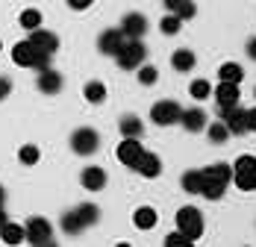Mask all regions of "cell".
Listing matches in <instances>:
<instances>
[{
  "instance_id": "cell-1",
  "label": "cell",
  "mask_w": 256,
  "mask_h": 247,
  "mask_svg": "<svg viewBox=\"0 0 256 247\" xmlns=\"http://www.w3.org/2000/svg\"><path fill=\"white\" fill-rule=\"evenodd\" d=\"M200 174H204L200 194H204L206 200H221V198H224V192H227V186H230V180H232V168H230V165L218 162V165L204 168Z\"/></svg>"
},
{
  "instance_id": "cell-2",
  "label": "cell",
  "mask_w": 256,
  "mask_h": 247,
  "mask_svg": "<svg viewBox=\"0 0 256 247\" xmlns=\"http://www.w3.org/2000/svg\"><path fill=\"white\" fill-rule=\"evenodd\" d=\"M115 59H118V65H121L124 71H136L138 65H144V59H148V48L142 44V38H127L124 48L115 53Z\"/></svg>"
},
{
  "instance_id": "cell-3",
  "label": "cell",
  "mask_w": 256,
  "mask_h": 247,
  "mask_svg": "<svg viewBox=\"0 0 256 247\" xmlns=\"http://www.w3.org/2000/svg\"><path fill=\"white\" fill-rule=\"evenodd\" d=\"M177 230L186 232L192 242H198V238L204 236V215H200L194 206H182V209H177Z\"/></svg>"
},
{
  "instance_id": "cell-4",
  "label": "cell",
  "mask_w": 256,
  "mask_h": 247,
  "mask_svg": "<svg viewBox=\"0 0 256 247\" xmlns=\"http://www.w3.org/2000/svg\"><path fill=\"white\" fill-rule=\"evenodd\" d=\"M24 232H26V242L36 244V247L53 244V226H50L48 218H30L26 226H24Z\"/></svg>"
},
{
  "instance_id": "cell-5",
  "label": "cell",
  "mask_w": 256,
  "mask_h": 247,
  "mask_svg": "<svg viewBox=\"0 0 256 247\" xmlns=\"http://www.w3.org/2000/svg\"><path fill=\"white\" fill-rule=\"evenodd\" d=\"M71 148L77 156H92V153H98L100 148V136H98V130H92V126H80L77 132L71 136Z\"/></svg>"
},
{
  "instance_id": "cell-6",
  "label": "cell",
  "mask_w": 256,
  "mask_h": 247,
  "mask_svg": "<svg viewBox=\"0 0 256 247\" xmlns=\"http://www.w3.org/2000/svg\"><path fill=\"white\" fill-rule=\"evenodd\" d=\"M180 103L177 100H156L154 109H150V121L159 124V126H171V124L180 121Z\"/></svg>"
},
{
  "instance_id": "cell-7",
  "label": "cell",
  "mask_w": 256,
  "mask_h": 247,
  "mask_svg": "<svg viewBox=\"0 0 256 247\" xmlns=\"http://www.w3.org/2000/svg\"><path fill=\"white\" fill-rule=\"evenodd\" d=\"M115 156H118V162L121 165H127L136 171V165H138V159L144 156V148H142V142L138 138H121V144L115 150Z\"/></svg>"
},
{
  "instance_id": "cell-8",
  "label": "cell",
  "mask_w": 256,
  "mask_h": 247,
  "mask_svg": "<svg viewBox=\"0 0 256 247\" xmlns=\"http://www.w3.org/2000/svg\"><path fill=\"white\" fill-rule=\"evenodd\" d=\"M221 121L227 124L230 136H244L248 132V124H244V109L236 103V106H224L221 109Z\"/></svg>"
},
{
  "instance_id": "cell-9",
  "label": "cell",
  "mask_w": 256,
  "mask_h": 247,
  "mask_svg": "<svg viewBox=\"0 0 256 247\" xmlns=\"http://www.w3.org/2000/svg\"><path fill=\"white\" fill-rule=\"evenodd\" d=\"M30 44L36 50H44V53H56L59 50V38H56V32H50V30L36 26V30H30Z\"/></svg>"
},
{
  "instance_id": "cell-10",
  "label": "cell",
  "mask_w": 256,
  "mask_h": 247,
  "mask_svg": "<svg viewBox=\"0 0 256 247\" xmlns=\"http://www.w3.org/2000/svg\"><path fill=\"white\" fill-rule=\"evenodd\" d=\"M127 38H144V32H148V18L142 15V12H130L127 18L121 21V26H118Z\"/></svg>"
},
{
  "instance_id": "cell-11",
  "label": "cell",
  "mask_w": 256,
  "mask_h": 247,
  "mask_svg": "<svg viewBox=\"0 0 256 247\" xmlns=\"http://www.w3.org/2000/svg\"><path fill=\"white\" fill-rule=\"evenodd\" d=\"M36 86H38L42 94H59V92H62V74L53 71V68H42V71H38V80H36Z\"/></svg>"
},
{
  "instance_id": "cell-12",
  "label": "cell",
  "mask_w": 256,
  "mask_h": 247,
  "mask_svg": "<svg viewBox=\"0 0 256 247\" xmlns=\"http://www.w3.org/2000/svg\"><path fill=\"white\" fill-rule=\"evenodd\" d=\"M80 182H82L86 192H100L103 186H106V171L98 168V165H88V168H82V174H80Z\"/></svg>"
},
{
  "instance_id": "cell-13",
  "label": "cell",
  "mask_w": 256,
  "mask_h": 247,
  "mask_svg": "<svg viewBox=\"0 0 256 247\" xmlns=\"http://www.w3.org/2000/svg\"><path fill=\"white\" fill-rule=\"evenodd\" d=\"M124 42H127V36H124L121 30H106V32L100 36V42H98V44H100V53H106V56H115L118 50L124 48Z\"/></svg>"
},
{
  "instance_id": "cell-14",
  "label": "cell",
  "mask_w": 256,
  "mask_h": 247,
  "mask_svg": "<svg viewBox=\"0 0 256 247\" xmlns=\"http://www.w3.org/2000/svg\"><path fill=\"white\" fill-rule=\"evenodd\" d=\"M188 132H200L206 126V112L200 109V106H194V109H186V112H180V121Z\"/></svg>"
},
{
  "instance_id": "cell-15",
  "label": "cell",
  "mask_w": 256,
  "mask_h": 247,
  "mask_svg": "<svg viewBox=\"0 0 256 247\" xmlns=\"http://www.w3.org/2000/svg\"><path fill=\"white\" fill-rule=\"evenodd\" d=\"M36 53H38V50L30 44V38H26V42H18V44L12 48V62H15V65H21V68H32Z\"/></svg>"
},
{
  "instance_id": "cell-16",
  "label": "cell",
  "mask_w": 256,
  "mask_h": 247,
  "mask_svg": "<svg viewBox=\"0 0 256 247\" xmlns=\"http://www.w3.org/2000/svg\"><path fill=\"white\" fill-rule=\"evenodd\" d=\"M136 171L142 174V176H148V180H156V176L162 174V159H159L156 153H148V150H144V156L138 159Z\"/></svg>"
},
{
  "instance_id": "cell-17",
  "label": "cell",
  "mask_w": 256,
  "mask_h": 247,
  "mask_svg": "<svg viewBox=\"0 0 256 247\" xmlns=\"http://www.w3.org/2000/svg\"><path fill=\"white\" fill-rule=\"evenodd\" d=\"M215 100H218V106L224 109V106H236L242 94H238V86L236 82H218V88H215Z\"/></svg>"
},
{
  "instance_id": "cell-18",
  "label": "cell",
  "mask_w": 256,
  "mask_h": 247,
  "mask_svg": "<svg viewBox=\"0 0 256 247\" xmlns=\"http://www.w3.org/2000/svg\"><path fill=\"white\" fill-rule=\"evenodd\" d=\"M194 62H198V59H194V53H192L188 48H180V50L171 53V68L180 71V74H188V71L194 68Z\"/></svg>"
},
{
  "instance_id": "cell-19",
  "label": "cell",
  "mask_w": 256,
  "mask_h": 247,
  "mask_svg": "<svg viewBox=\"0 0 256 247\" xmlns=\"http://www.w3.org/2000/svg\"><path fill=\"white\" fill-rule=\"evenodd\" d=\"M165 6H168V12H174L180 21H188V18H194L198 15V6H194V0H165Z\"/></svg>"
},
{
  "instance_id": "cell-20",
  "label": "cell",
  "mask_w": 256,
  "mask_h": 247,
  "mask_svg": "<svg viewBox=\"0 0 256 247\" xmlns=\"http://www.w3.org/2000/svg\"><path fill=\"white\" fill-rule=\"evenodd\" d=\"M118 126H121V136L124 138H142V132H144V121L138 115H124Z\"/></svg>"
},
{
  "instance_id": "cell-21",
  "label": "cell",
  "mask_w": 256,
  "mask_h": 247,
  "mask_svg": "<svg viewBox=\"0 0 256 247\" xmlns=\"http://www.w3.org/2000/svg\"><path fill=\"white\" fill-rule=\"evenodd\" d=\"M0 238H3V244H21V242H26V232H24V226L21 224H12V221H6L3 224V230H0Z\"/></svg>"
},
{
  "instance_id": "cell-22",
  "label": "cell",
  "mask_w": 256,
  "mask_h": 247,
  "mask_svg": "<svg viewBox=\"0 0 256 247\" xmlns=\"http://www.w3.org/2000/svg\"><path fill=\"white\" fill-rule=\"evenodd\" d=\"M156 221H159V215H156L154 206H138L136 215H132V224H136L138 230H154Z\"/></svg>"
},
{
  "instance_id": "cell-23",
  "label": "cell",
  "mask_w": 256,
  "mask_h": 247,
  "mask_svg": "<svg viewBox=\"0 0 256 247\" xmlns=\"http://www.w3.org/2000/svg\"><path fill=\"white\" fill-rule=\"evenodd\" d=\"M218 80H221V82H236V86H238V82L244 80V68H242L238 62H224V65L218 68Z\"/></svg>"
},
{
  "instance_id": "cell-24",
  "label": "cell",
  "mask_w": 256,
  "mask_h": 247,
  "mask_svg": "<svg viewBox=\"0 0 256 247\" xmlns=\"http://www.w3.org/2000/svg\"><path fill=\"white\" fill-rule=\"evenodd\" d=\"M77 215H80V221H82V226L88 230V226H94V224L100 221V209L94 206V203H80L77 206Z\"/></svg>"
},
{
  "instance_id": "cell-25",
  "label": "cell",
  "mask_w": 256,
  "mask_h": 247,
  "mask_svg": "<svg viewBox=\"0 0 256 247\" xmlns=\"http://www.w3.org/2000/svg\"><path fill=\"white\" fill-rule=\"evenodd\" d=\"M180 186H182L188 194H200V186H204V174H200V171H186V174H182V180H180Z\"/></svg>"
},
{
  "instance_id": "cell-26",
  "label": "cell",
  "mask_w": 256,
  "mask_h": 247,
  "mask_svg": "<svg viewBox=\"0 0 256 247\" xmlns=\"http://www.w3.org/2000/svg\"><path fill=\"white\" fill-rule=\"evenodd\" d=\"M82 98L88 100V103H103V100H106V86H103V82H98V80L86 82V88H82Z\"/></svg>"
},
{
  "instance_id": "cell-27",
  "label": "cell",
  "mask_w": 256,
  "mask_h": 247,
  "mask_svg": "<svg viewBox=\"0 0 256 247\" xmlns=\"http://www.w3.org/2000/svg\"><path fill=\"white\" fill-rule=\"evenodd\" d=\"M206 136H209V142L212 144H224L227 138H230V130H227V124L218 121V124H209V126H204Z\"/></svg>"
},
{
  "instance_id": "cell-28",
  "label": "cell",
  "mask_w": 256,
  "mask_h": 247,
  "mask_svg": "<svg viewBox=\"0 0 256 247\" xmlns=\"http://www.w3.org/2000/svg\"><path fill=\"white\" fill-rule=\"evenodd\" d=\"M62 230L68 232V236H80L86 226H82V221H80V215H77V209H71V212H65L62 215Z\"/></svg>"
},
{
  "instance_id": "cell-29",
  "label": "cell",
  "mask_w": 256,
  "mask_h": 247,
  "mask_svg": "<svg viewBox=\"0 0 256 247\" xmlns=\"http://www.w3.org/2000/svg\"><path fill=\"white\" fill-rule=\"evenodd\" d=\"M18 21H21L24 30H36V26H42V12H38V9H24Z\"/></svg>"
},
{
  "instance_id": "cell-30",
  "label": "cell",
  "mask_w": 256,
  "mask_h": 247,
  "mask_svg": "<svg viewBox=\"0 0 256 247\" xmlns=\"http://www.w3.org/2000/svg\"><path fill=\"white\" fill-rule=\"evenodd\" d=\"M180 24H182V21H180L177 15H174V12H168V15L159 21V30H162L165 36H177V32H180Z\"/></svg>"
},
{
  "instance_id": "cell-31",
  "label": "cell",
  "mask_w": 256,
  "mask_h": 247,
  "mask_svg": "<svg viewBox=\"0 0 256 247\" xmlns=\"http://www.w3.org/2000/svg\"><path fill=\"white\" fill-rule=\"evenodd\" d=\"M18 159H21L24 165H36V162L42 159V153H38V148H36V144H24V148L18 150Z\"/></svg>"
},
{
  "instance_id": "cell-32",
  "label": "cell",
  "mask_w": 256,
  "mask_h": 247,
  "mask_svg": "<svg viewBox=\"0 0 256 247\" xmlns=\"http://www.w3.org/2000/svg\"><path fill=\"white\" fill-rule=\"evenodd\" d=\"M165 247H194V242L186 236V232H168V238H165Z\"/></svg>"
},
{
  "instance_id": "cell-33",
  "label": "cell",
  "mask_w": 256,
  "mask_h": 247,
  "mask_svg": "<svg viewBox=\"0 0 256 247\" xmlns=\"http://www.w3.org/2000/svg\"><path fill=\"white\" fill-rule=\"evenodd\" d=\"M209 94H212L209 80H194V82H192V98H194V100H206Z\"/></svg>"
},
{
  "instance_id": "cell-34",
  "label": "cell",
  "mask_w": 256,
  "mask_h": 247,
  "mask_svg": "<svg viewBox=\"0 0 256 247\" xmlns=\"http://www.w3.org/2000/svg\"><path fill=\"white\" fill-rule=\"evenodd\" d=\"M236 174H254L256 171V156H238L236 165H232Z\"/></svg>"
},
{
  "instance_id": "cell-35",
  "label": "cell",
  "mask_w": 256,
  "mask_h": 247,
  "mask_svg": "<svg viewBox=\"0 0 256 247\" xmlns=\"http://www.w3.org/2000/svg\"><path fill=\"white\" fill-rule=\"evenodd\" d=\"M136 71H138V82H142V86H154L156 76H159V71H156L154 65H138Z\"/></svg>"
},
{
  "instance_id": "cell-36",
  "label": "cell",
  "mask_w": 256,
  "mask_h": 247,
  "mask_svg": "<svg viewBox=\"0 0 256 247\" xmlns=\"http://www.w3.org/2000/svg\"><path fill=\"white\" fill-rule=\"evenodd\" d=\"M244 124H248V132H256V106L244 109Z\"/></svg>"
},
{
  "instance_id": "cell-37",
  "label": "cell",
  "mask_w": 256,
  "mask_h": 247,
  "mask_svg": "<svg viewBox=\"0 0 256 247\" xmlns=\"http://www.w3.org/2000/svg\"><path fill=\"white\" fill-rule=\"evenodd\" d=\"M92 3H94V0H68V6H71V9H77V12H82V9H88Z\"/></svg>"
},
{
  "instance_id": "cell-38",
  "label": "cell",
  "mask_w": 256,
  "mask_h": 247,
  "mask_svg": "<svg viewBox=\"0 0 256 247\" xmlns=\"http://www.w3.org/2000/svg\"><path fill=\"white\" fill-rule=\"evenodd\" d=\"M9 92H12V82H9V80H6V76H0V100L6 98V94H9Z\"/></svg>"
},
{
  "instance_id": "cell-39",
  "label": "cell",
  "mask_w": 256,
  "mask_h": 247,
  "mask_svg": "<svg viewBox=\"0 0 256 247\" xmlns=\"http://www.w3.org/2000/svg\"><path fill=\"white\" fill-rule=\"evenodd\" d=\"M248 56H250V59L256 62V36L250 38V42H248Z\"/></svg>"
},
{
  "instance_id": "cell-40",
  "label": "cell",
  "mask_w": 256,
  "mask_h": 247,
  "mask_svg": "<svg viewBox=\"0 0 256 247\" xmlns=\"http://www.w3.org/2000/svg\"><path fill=\"white\" fill-rule=\"evenodd\" d=\"M3 203H6V188L0 186V209H3Z\"/></svg>"
},
{
  "instance_id": "cell-41",
  "label": "cell",
  "mask_w": 256,
  "mask_h": 247,
  "mask_svg": "<svg viewBox=\"0 0 256 247\" xmlns=\"http://www.w3.org/2000/svg\"><path fill=\"white\" fill-rule=\"evenodd\" d=\"M9 221V218H6V212H3V209H0V230H3V224Z\"/></svg>"
},
{
  "instance_id": "cell-42",
  "label": "cell",
  "mask_w": 256,
  "mask_h": 247,
  "mask_svg": "<svg viewBox=\"0 0 256 247\" xmlns=\"http://www.w3.org/2000/svg\"><path fill=\"white\" fill-rule=\"evenodd\" d=\"M254 188H256V174H254Z\"/></svg>"
},
{
  "instance_id": "cell-43",
  "label": "cell",
  "mask_w": 256,
  "mask_h": 247,
  "mask_svg": "<svg viewBox=\"0 0 256 247\" xmlns=\"http://www.w3.org/2000/svg\"><path fill=\"white\" fill-rule=\"evenodd\" d=\"M0 50H3V44H0Z\"/></svg>"
},
{
  "instance_id": "cell-44",
  "label": "cell",
  "mask_w": 256,
  "mask_h": 247,
  "mask_svg": "<svg viewBox=\"0 0 256 247\" xmlns=\"http://www.w3.org/2000/svg\"><path fill=\"white\" fill-rule=\"evenodd\" d=\"M254 94H256V92H254Z\"/></svg>"
}]
</instances>
